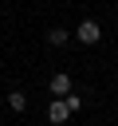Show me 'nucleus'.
<instances>
[{
    "label": "nucleus",
    "mask_w": 118,
    "mask_h": 126,
    "mask_svg": "<svg viewBox=\"0 0 118 126\" xmlns=\"http://www.w3.org/2000/svg\"><path fill=\"white\" fill-rule=\"evenodd\" d=\"M75 39H79V43H98V39H102V28H98L94 20H83V24L75 28Z\"/></svg>",
    "instance_id": "nucleus-1"
},
{
    "label": "nucleus",
    "mask_w": 118,
    "mask_h": 126,
    "mask_svg": "<svg viewBox=\"0 0 118 126\" xmlns=\"http://www.w3.org/2000/svg\"><path fill=\"white\" fill-rule=\"evenodd\" d=\"M8 106L12 110H28V94L24 91H8Z\"/></svg>",
    "instance_id": "nucleus-5"
},
{
    "label": "nucleus",
    "mask_w": 118,
    "mask_h": 126,
    "mask_svg": "<svg viewBox=\"0 0 118 126\" xmlns=\"http://www.w3.org/2000/svg\"><path fill=\"white\" fill-rule=\"evenodd\" d=\"M71 118V106H67V98H55L51 106H47V122H55V126H63Z\"/></svg>",
    "instance_id": "nucleus-2"
},
{
    "label": "nucleus",
    "mask_w": 118,
    "mask_h": 126,
    "mask_svg": "<svg viewBox=\"0 0 118 126\" xmlns=\"http://www.w3.org/2000/svg\"><path fill=\"white\" fill-rule=\"evenodd\" d=\"M47 87H51V94L67 98V94H71V75H67V71H59V75H51V83H47Z\"/></svg>",
    "instance_id": "nucleus-3"
},
{
    "label": "nucleus",
    "mask_w": 118,
    "mask_h": 126,
    "mask_svg": "<svg viewBox=\"0 0 118 126\" xmlns=\"http://www.w3.org/2000/svg\"><path fill=\"white\" fill-rule=\"evenodd\" d=\"M67 39H71V32H63V28H51V32H47V43H51V47H63Z\"/></svg>",
    "instance_id": "nucleus-4"
}]
</instances>
